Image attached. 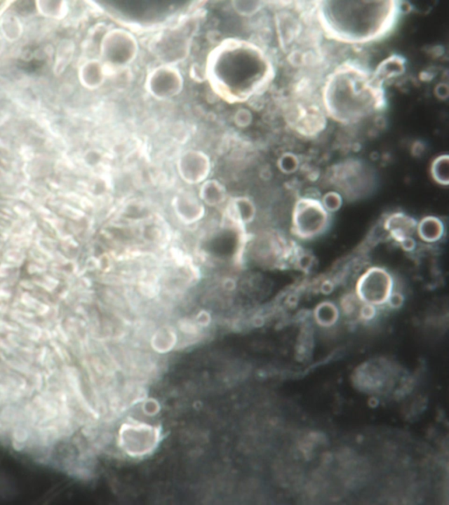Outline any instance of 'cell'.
Returning <instances> with one entry per match:
<instances>
[{
    "mask_svg": "<svg viewBox=\"0 0 449 505\" xmlns=\"http://www.w3.org/2000/svg\"><path fill=\"white\" fill-rule=\"evenodd\" d=\"M206 73L221 97L241 102L264 90L274 79L275 68L265 49L254 42L234 39L210 53Z\"/></svg>",
    "mask_w": 449,
    "mask_h": 505,
    "instance_id": "1",
    "label": "cell"
},
{
    "mask_svg": "<svg viewBox=\"0 0 449 505\" xmlns=\"http://www.w3.org/2000/svg\"><path fill=\"white\" fill-rule=\"evenodd\" d=\"M398 13L394 1H323L312 10L316 23L326 36L354 46L385 36Z\"/></svg>",
    "mask_w": 449,
    "mask_h": 505,
    "instance_id": "2",
    "label": "cell"
},
{
    "mask_svg": "<svg viewBox=\"0 0 449 505\" xmlns=\"http://www.w3.org/2000/svg\"><path fill=\"white\" fill-rule=\"evenodd\" d=\"M319 101L325 114L333 121L353 124L380 110L384 95L373 74L344 63L326 76Z\"/></svg>",
    "mask_w": 449,
    "mask_h": 505,
    "instance_id": "3",
    "label": "cell"
},
{
    "mask_svg": "<svg viewBox=\"0 0 449 505\" xmlns=\"http://www.w3.org/2000/svg\"><path fill=\"white\" fill-rule=\"evenodd\" d=\"M181 3L157 1H114L103 3L109 15L131 27L152 28L168 22L184 7Z\"/></svg>",
    "mask_w": 449,
    "mask_h": 505,
    "instance_id": "4",
    "label": "cell"
},
{
    "mask_svg": "<svg viewBox=\"0 0 449 505\" xmlns=\"http://www.w3.org/2000/svg\"><path fill=\"white\" fill-rule=\"evenodd\" d=\"M161 429L145 421L129 417L119 426L116 442L122 452L130 458L142 459L152 454L161 443Z\"/></svg>",
    "mask_w": 449,
    "mask_h": 505,
    "instance_id": "5",
    "label": "cell"
},
{
    "mask_svg": "<svg viewBox=\"0 0 449 505\" xmlns=\"http://www.w3.org/2000/svg\"><path fill=\"white\" fill-rule=\"evenodd\" d=\"M195 29L192 20H185L154 37L151 49L161 65L175 66L187 58Z\"/></svg>",
    "mask_w": 449,
    "mask_h": 505,
    "instance_id": "6",
    "label": "cell"
},
{
    "mask_svg": "<svg viewBox=\"0 0 449 505\" xmlns=\"http://www.w3.org/2000/svg\"><path fill=\"white\" fill-rule=\"evenodd\" d=\"M138 53V40L124 28H112L102 38L100 61L107 69L126 68L135 61Z\"/></svg>",
    "mask_w": 449,
    "mask_h": 505,
    "instance_id": "7",
    "label": "cell"
},
{
    "mask_svg": "<svg viewBox=\"0 0 449 505\" xmlns=\"http://www.w3.org/2000/svg\"><path fill=\"white\" fill-rule=\"evenodd\" d=\"M330 213L321 200L304 196L295 203L293 213V231L302 240H311L328 229Z\"/></svg>",
    "mask_w": 449,
    "mask_h": 505,
    "instance_id": "8",
    "label": "cell"
},
{
    "mask_svg": "<svg viewBox=\"0 0 449 505\" xmlns=\"http://www.w3.org/2000/svg\"><path fill=\"white\" fill-rule=\"evenodd\" d=\"M394 282L391 274L384 269L373 267L368 269L358 280L356 296L361 303L382 307L387 304L394 292Z\"/></svg>",
    "mask_w": 449,
    "mask_h": 505,
    "instance_id": "9",
    "label": "cell"
},
{
    "mask_svg": "<svg viewBox=\"0 0 449 505\" xmlns=\"http://www.w3.org/2000/svg\"><path fill=\"white\" fill-rule=\"evenodd\" d=\"M184 77L177 67L161 65L151 70L145 81L146 90L157 100L177 97L184 89Z\"/></svg>",
    "mask_w": 449,
    "mask_h": 505,
    "instance_id": "10",
    "label": "cell"
},
{
    "mask_svg": "<svg viewBox=\"0 0 449 505\" xmlns=\"http://www.w3.org/2000/svg\"><path fill=\"white\" fill-rule=\"evenodd\" d=\"M177 170L182 180L191 184H200L210 174V158L202 151H186L178 159Z\"/></svg>",
    "mask_w": 449,
    "mask_h": 505,
    "instance_id": "11",
    "label": "cell"
},
{
    "mask_svg": "<svg viewBox=\"0 0 449 505\" xmlns=\"http://www.w3.org/2000/svg\"><path fill=\"white\" fill-rule=\"evenodd\" d=\"M417 221L412 217L402 213L391 214L385 220V230L388 231L393 240L401 243L407 238H413L417 229Z\"/></svg>",
    "mask_w": 449,
    "mask_h": 505,
    "instance_id": "12",
    "label": "cell"
},
{
    "mask_svg": "<svg viewBox=\"0 0 449 505\" xmlns=\"http://www.w3.org/2000/svg\"><path fill=\"white\" fill-rule=\"evenodd\" d=\"M174 206L175 213L180 217L187 210V213H185V216L182 219L185 222L191 219L192 221L198 220L199 217L201 219L203 210H205L202 203L194 195L189 192L182 193V194L175 196Z\"/></svg>",
    "mask_w": 449,
    "mask_h": 505,
    "instance_id": "13",
    "label": "cell"
},
{
    "mask_svg": "<svg viewBox=\"0 0 449 505\" xmlns=\"http://www.w3.org/2000/svg\"><path fill=\"white\" fill-rule=\"evenodd\" d=\"M105 68L100 60H91L80 69V81L89 89H97L105 80Z\"/></svg>",
    "mask_w": 449,
    "mask_h": 505,
    "instance_id": "14",
    "label": "cell"
},
{
    "mask_svg": "<svg viewBox=\"0 0 449 505\" xmlns=\"http://www.w3.org/2000/svg\"><path fill=\"white\" fill-rule=\"evenodd\" d=\"M178 336L170 326H161L156 330L150 338L151 349L157 354H167L177 346Z\"/></svg>",
    "mask_w": 449,
    "mask_h": 505,
    "instance_id": "15",
    "label": "cell"
},
{
    "mask_svg": "<svg viewBox=\"0 0 449 505\" xmlns=\"http://www.w3.org/2000/svg\"><path fill=\"white\" fill-rule=\"evenodd\" d=\"M406 67L402 58L398 56H391L385 59L378 65L373 74L375 79L382 86L386 81L396 79L405 72Z\"/></svg>",
    "mask_w": 449,
    "mask_h": 505,
    "instance_id": "16",
    "label": "cell"
},
{
    "mask_svg": "<svg viewBox=\"0 0 449 505\" xmlns=\"http://www.w3.org/2000/svg\"><path fill=\"white\" fill-rule=\"evenodd\" d=\"M417 233L421 240L433 243L443 236V222L436 217H426L417 224Z\"/></svg>",
    "mask_w": 449,
    "mask_h": 505,
    "instance_id": "17",
    "label": "cell"
},
{
    "mask_svg": "<svg viewBox=\"0 0 449 505\" xmlns=\"http://www.w3.org/2000/svg\"><path fill=\"white\" fill-rule=\"evenodd\" d=\"M199 198L207 205H220L226 198V189L216 180L206 181L201 186Z\"/></svg>",
    "mask_w": 449,
    "mask_h": 505,
    "instance_id": "18",
    "label": "cell"
},
{
    "mask_svg": "<svg viewBox=\"0 0 449 505\" xmlns=\"http://www.w3.org/2000/svg\"><path fill=\"white\" fill-rule=\"evenodd\" d=\"M431 175L437 184L447 186L449 182V159L448 154L435 158L431 165Z\"/></svg>",
    "mask_w": 449,
    "mask_h": 505,
    "instance_id": "19",
    "label": "cell"
},
{
    "mask_svg": "<svg viewBox=\"0 0 449 505\" xmlns=\"http://www.w3.org/2000/svg\"><path fill=\"white\" fill-rule=\"evenodd\" d=\"M338 308L331 303L319 304L315 310V321L322 326H331L338 321Z\"/></svg>",
    "mask_w": 449,
    "mask_h": 505,
    "instance_id": "20",
    "label": "cell"
},
{
    "mask_svg": "<svg viewBox=\"0 0 449 505\" xmlns=\"http://www.w3.org/2000/svg\"><path fill=\"white\" fill-rule=\"evenodd\" d=\"M233 208L238 219L243 223L250 222L254 219L255 209L250 199L241 196L234 200Z\"/></svg>",
    "mask_w": 449,
    "mask_h": 505,
    "instance_id": "21",
    "label": "cell"
},
{
    "mask_svg": "<svg viewBox=\"0 0 449 505\" xmlns=\"http://www.w3.org/2000/svg\"><path fill=\"white\" fill-rule=\"evenodd\" d=\"M234 12L243 17H252L261 12L263 3L254 0H234L232 2Z\"/></svg>",
    "mask_w": 449,
    "mask_h": 505,
    "instance_id": "22",
    "label": "cell"
},
{
    "mask_svg": "<svg viewBox=\"0 0 449 505\" xmlns=\"http://www.w3.org/2000/svg\"><path fill=\"white\" fill-rule=\"evenodd\" d=\"M321 202L322 206H324V208L331 214L332 213L337 212V210L342 207L343 198L339 192L329 191L323 196Z\"/></svg>",
    "mask_w": 449,
    "mask_h": 505,
    "instance_id": "23",
    "label": "cell"
},
{
    "mask_svg": "<svg viewBox=\"0 0 449 505\" xmlns=\"http://www.w3.org/2000/svg\"><path fill=\"white\" fill-rule=\"evenodd\" d=\"M280 170L284 173H293L298 167V160L293 154H284L279 161Z\"/></svg>",
    "mask_w": 449,
    "mask_h": 505,
    "instance_id": "24",
    "label": "cell"
},
{
    "mask_svg": "<svg viewBox=\"0 0 449 505\" xmlns=\"http://www.w3.org/2000/svg\"><path fill=\"white\" fill-rule=\"evenodd\" d=\"M252 114L247 109H239L234 115V123L238 128H247L252 122Z\"/></svg>",
    "mask_w": 449,
    "mask_h": 505,
    "instance_id": "25",
    "label": "cell"
},
{
    "mask_svg": "<svg viewBox=\"0 0 449 505\" xmlns=\"http://www.w3.org/2000/svg\"><path fill=\"white\" fill-rule=\"evenodd\" d=\"M403 298L401 294L393 292L388 301L387 304L392 308H398L403 304Z\"/></svg>",
    "mask_w": 449,
    "mask_h": 505,
    "instance_id": "26",
    "label": "cell"
}]
</instances>
